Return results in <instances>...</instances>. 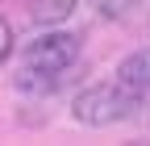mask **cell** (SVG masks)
<instances>
[{
	"instance_id": "277c9868",
	"label": "cell",
	"mask_w": 150,
	"mask_h": 146,
	"mask_svg": "<svg viewBox=\"0 0 150 146\" xmlns=\"http://www.w3.org/2000/svg\"><path fill=\"white\" fill-rule=\"evenodd\" d=\"M75 4L79 0H25V9H29V17L38 25H59V21H67V17L75 13Z\"/></svg>"
},
{
	"instance_id": "7a4b0ae2",
	"label": "cell",
	"mask_w": 150,
	"mask_h": 146,
	"mask_svg": "<svg viewBox=\"0 0 150 146\" xmlns=\"http://www.w3.org/2000/svg\"><path fill=\"white\" fill-rule=\"evenodd\" d=\"M71 117L79 125H92V130L129 121V117H138V88H129L121 79L117 84H92L71 100Z\"/></svg>"
},
{
	"instance_id": "8992f818",
	"label": "cell",
	"mask_w": 150,
	"mask_h": 146,
	"mask_svg": "<svg viewBox=\"0 0 150 146\" xmlns=\"http://www.w3.org/2000/svg\"><path fill=\"white\" fill-rule=\"evenodd\" d=\"M138 121L150 125V88H146V92H138Z\"/></svg>"
},
{
	"instance_id": "6da1fadb",
	"label": "cell",
	"mask_w": 150,
	"mask_h": 146,
	"mask_svg": "<svg viewBox=\"0 0 150 146\" xmlns=\"http://www.w3.org/2000/svg\"><path fill=\"white\" fill-rule=\"evenodd\" d=\"M75 63H79V38L75 33H38L21 54V71H17L13 84L21 92L46 96L71 75Z\"/></svg>"
},
{
	"instance_id": "5b68a950",
	"label": "cell",
	"mask_w": 150,
	"mask_h": 146,
	"mask_svg": "<svg viewBox=\"0 0 150 146\" xmlns=\"http://www.w3.org/2000/svg\"><path fill=\"white\" fill-rule=\"evenodd\" d=\"M8 50H13V25L4 21V17H0V63L8 59Z\"/></svg>"
},
{
	"instance_id": "3957f363",
	"label": "cell",
	"mask_w": 150,
	"mask_h": 146,
	"mask_svg": "<svg viewBox=\"0 0 150 146\" xmlns=\"http://www.w3.org/2000/svg\"><path fill=\"white\" fill-rule=\"evenodd\" d=\"M117 79L129 84V88H138V92H146V88H150V46H142V50L129 54V59H121Z\"/></svg>"
}]
</instances>
